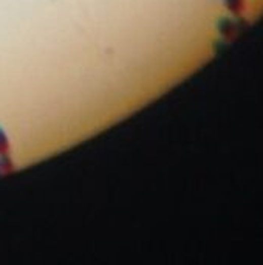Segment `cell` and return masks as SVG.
I'll list each match as a JSON object with an SVG mask.
<instances>
[{"label":"cell","instance_id":"cell-1","mask_svg":"<svg viewBox=\"0 0 263 265\" xmlns=\"http://www.w3.org/2000/svg\"><path fill=\"white\" fill-rule=\"evenodd\" d=\"M226 8L236 16H240L245 11V0H223Z\"/></svg>","mask_w":263,"mask_h":265},{"label":"cell","instance_id":"cell-2","mask_svg":"<svg viewBox=\"0 0 263 265\" xmlns=\"http://www.w3.org/2000/svg\"><path fill=\"white\" fill-rule=\"evenodd\" d=\"M10 138L7 135V132L0 127V155H7L10 154Z\"/></svg>","mask_w":263,"mask_h":265}]
</instances>
